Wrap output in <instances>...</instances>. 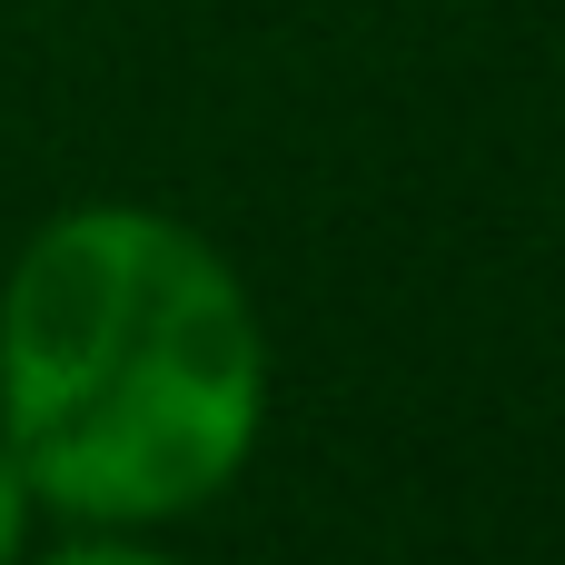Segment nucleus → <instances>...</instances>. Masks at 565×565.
<instances>
[{
  "instance_id": "1",
  "label": "nucleus",
  "mask_w": 565,
  "mask_h": 565,
  "mask_svg": "<svg viewBox=\"0 0 565 565\" xmlns=\"http://www.w3.org/2000/svg\"><path fill=\"white\" fill-rule=\"evenodd\" d=\"M268 338L238 268L159 209H70L0 278V447L70 526H169L238 487Z\"/></svg>"
},
{
  "instance_id": "2",
  "label": "nucleus",
  "mask_w": 565,
  "mask_h": 565,
  "mask_svg": "<svg viewBox=\"0 0 565 565\" xmlns=\"http://www.w3.org/2000/svg\"><path fill=\"white\" fill-rule=\"evenodd\" d=\"M30 477H20V457L0 447V565H20V546H30Z\"/></svg>"
},
{
  "instance_id": "3",
  "label": "nucleus",
  "mask_w": 565,
  "mask_h": 565,
  "mask_svg": "<svg viewBox=\"0 0 565 565\" xmlns=\"http://www.w3.org/2000/svg\"><path fill=\"white\" fill-rule=\"evenodd\" d=\"M40 565H169L159 546H129L119 526H89L79 546H60V556H40Z\"/></svg>"
}]
</instances>
